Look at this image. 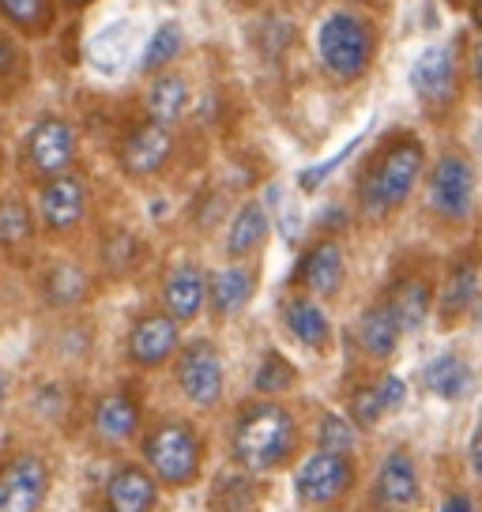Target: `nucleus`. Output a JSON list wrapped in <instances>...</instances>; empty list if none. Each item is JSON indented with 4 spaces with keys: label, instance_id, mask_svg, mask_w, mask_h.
Listing matches in <instances>:
<instances>
[{
    "label": "nucleus",
    "instance_id": "f257e3e1",
    "mask_svg": "<svg viewBox=\"0 0 482 512\" xmlns=\"http://www.w3.org/2000/svg\"><path fill=\"white\" fill-rule=\"evenodd\" d=\"M298 422L283 403L257 400L241 407L230 430V456L245 471H275L294 456Z\"/></svg>",
    "mask_w": 482,
    "mask_h": 512
},
{
    "label": "nucleus",
    "instance_id": "f03ea898",
    "mask_svg": "<svg viewBox=\"0 0 482 512\" xmlns=\"http://www.w3.org/2000/svg\"><path fill=\"white\" fill-rule=\"evenodd\" d=\"M422 162L426 151L415 136H396L381 147V155L366 166V174L358 181V200L362 211L370 219H381L388 211H396L400 204H407V196L415 192L418 177H422Z\"/></svg>",
    "mask_w": 482,
    "mask_h": 512
},
{
    "label": "nucleus",
    "instance_id": "7ed1b4c3",
    "mask_svg": "<svg viewBox=\"0 0 482 512\" xmlns=\"http://www.w3.org/2000/svg\"><path fill=\"white\" fill-rule=\"evenodd\" d=\"M144 467L159 479V486H193L200 479L204 445L185 418H162L140 441Z\"/></svg>",
    "mask_w": 482,
    "mask_h": 512
},
{
    "label": "nucleus",
    "instance_id": "20e7f679",
    "mask_svg": "<svg viewBox=\"0 0 482 512\" xmlns=\"http://www.w3.org/2000/svg\"><path fill=\"white\" fill-rule=\"evenodd\" d=\"M373 49H377V38H373V27L362 16H354V12L324 16L321 31H317V57H321L328 76H336L343 83L366 76Z\"/></svg>",
    "mask_w": 482,
    "mask_h": 512
},
{
    "label": "nucleus",
    "instance_id": "39448f33",
    "mask_svg": "<svg viewBox=\"0 0 482 512\" xmlns=\"http://www.w3.org/2000/svg\"><path fill=\"white\" fill-rule=\"evenodd\" d=\"M354 486V464L351 452H332V448H317L309 452L298 475H294V490L298 501L309 509H324V505H336L351 494Z\"/></svg>",
    "mask_w": 482,
    "mask_h": 512
},
{
    "label": "nucleus",
    "instance_id": "423d86ee",
    "mask_svg": "<svg viewBox=\"0 0 482 512\" xmlns=\"http://www.w3.org/2000/svg\"><path fill=\"white\" fill-rule=\"evenodd\" d=\"M174 377L177 388L185 392V400L193 407H215L223 400L226 388V369H223V354L211 339H193L185 343L181 354L174 362Z\"/></svg>",
    "mask_w": 482,
    "mask_h": 512
},
{
    "label": "nucleus",
    "instance_id": "0eeeda50",
    "mask_svg": "<svg viewBox=\"0 0 482 512\" xmlns=\"http://www.w3.org/2000/svg\"><path fill=\"white\" fill-rule=\"evenodd\" d=\"M475 185H479L475 166L464 155L437 159L430 185H426V196H430V208H434L437 219H445V223H467L471 211H475Z\"/></svg>",
    "mask_w": 482,
    "mask_h": 512
},
{
    "label": "nucleus",
    "instance_id": "6e6552de",
    "mask_svg": "<svg viewBox=\"0 0 482 512\" xmlns=\"http://www.w3.org/2000/svg\"><path fill=\"white\" fill-rule=\"evenodd\" d=\"M76 159V132L65 117L46 113L38 117L27 132V144H23V162L34 177H57L68 174V166Z\"/></svg>",
    "mask_w": 482,
    "mask_h": 512
},
{
    "label": "nucleus",
    "instance_id": "1a4fd4ad",
    "mask_svg": "<svg viewBox=\"0 0 482 512\" xmlns=\"http://www.w3.org/2000/svg\"><path fill=\"white\" fill-rule=\"evenodd\" d=\"M49 497L46 460L23 448L0 467V512H42Z\"/></svg>",
    "mask_w": 482,
    "mask_h": 512
},
{
    "label": "nucleus",
    "instance_id": "9d476101",
    "mask_svg": "<svg viewBox=\"0 0 482 512\" xmlns=\"http://www.w3.org/2000/svg\"><path fill=\"white\" fill-rule=\"evenodd\" d=\"M422 497L418 464L407 448H392L377 475H373V509L377 512H411Z\"/></svg>",
    "mask_w": 482,
    "mask_h": 512
},
{
    "label": "nucleus",
    "instance_id": "9b49d317",
    "mask_svg": "<svg viewBox=\"0 0 482 512\" xmlns=\"http://www.w3.org/2000/svg\"><path fill=\"white\" fill-rule=\"evenodd\" d=\"M181 324L170 313H144L129 332V362L140 369H159L177 354Z\"/></svg>",
    "mask_w": 482,
    "mask_h": 512
},
{
    "label": "nucleus",
    "instance_id": "f8f14e48",
    "mask_svg": "<svg viewBox=\"0 0 482 512\" xmlns=\"http://www.w3.org/2000/svg\"><path fill=\"white\" fill-rule=\"evenodd\" d=\"M170 155H174V132H170V125H162V121L136 125L125 136V144H121V166L132 177L159 174Z\"/></svg>",
    "mask_w": 482,
    "mask_h": 512
},
{
    "label": "nucleus",
    "instance_id": "ddd939ff",
    "mask_svg": "<svg viewBox=\"0 0 482 512\" xmlns=\"http://www.w3.org/2000/svg\"><path fill=\"white\" fill-rule=\"evenodd\" d=\"M83 211H87V185L76 174L46 177L42 196H38V215L46 230L53 234H68L72 226H80Z\"/></svg>",
    "mask_w": 482,
    "mask_h": 512
},
{
    "label": "nucleus",
    "instance_id": "4468645a",
    "mask_svg": "<svg viewBox=\"0 0 482 512\" xmlns=\"http://www.w3.org/2000/svg\"><path fill=\"white\" fill-rule=\"evenodd\" d=\"M411 87L418 102L445 106L456 95V57L449 46H426L411 64Z\"/></svg>",
    "mask_w": 482,
    "mask_h": 512
},
{
    "label": "nucleus",
    "instance_id": "2eb2a0df",
    "mask_svg": "<svg viewBox=\"0 0 482 512\" xmlns=\"http://www.w3.org/2000/svg\"><path fill=\"white\" fill-rule=\"evenodd\" d=\"M159 505V479L144 464L113 467L106 482V512H151Z\"/></svg>",
    "mask_w": 482,
    "mask_h": 512
},
{
    "label": "nucleus",
    "instance_id": "dca6fc26",
    "mask_svg": "<svg viewBox=\"0 0 482 512\" xmlns=\"http://www.w3.org/2000/svg\"><path fill=\"white\" fill-rule=\"evenodd\" d=\"M475 302H479V256L460 253L449 264L441 294H437V317L445 320V324H452V320L464 317Z\"/></svg>",
    "mask_w": 482,
    "mask_h": 512
},
{
    "label": "nucleus",
    "instance_id": "f3484780",
    "mask_svg": "<svg viewBox=\"0 0 482 512\" xmlns=\"http://www.w3.org/2000/svg\"><path fill=\"white\" fill-rule=\"evenodd\" d=\"M204 302H208V275L196 264H177L162 283V309L177 324H189L204 313Z\"/></svg>",
    "mask_w": 482,
    "mask_h": 512
},
{
    "label": "nucleus",
    "instance_id": "a211bd4d",
    "mask_svg": "<svg viewBox=\"0 0 482 512\" xmlns=\"http://www.w3.org/2000/svg\"><path fill=\"white\" fill-rule=\"evenodd\" d=\"M343 275H347V260H343V249L339 241H317L302 264H298V283L313 294V298H332L343 287Z\"/></svg>",
    "mask_w": 482,
    "mask_h": 512
},
{
    "label": "nucleus",
    "instance_id": "6ab92c4d",
    "mask_svg": "<svg viewBox=\"0 0 482 512\" xmlns=\"http://www.w3.org/2000/svg\"><path fill=\"white\" fill-rule=\"evenodd\" d=\"M95 437L102 445H125L140 430V407L129 392H106L95 403Z\"/></svg>",
    "mask_w": 482,
    "mask_h": 512
},
{
    "label": "nucleus",
    "instance_id": "aec40b11",
    "mask_svg": "<svg viewBox=\"0 0 482 512\" xmlns=\"http://www.w3.org/2000/svg\"><path fill=\"white\" fill-rule=\"evenodd\" d=\"M400 320H396V313H392V305L388 302H373L362 317H358V324H354V339H358V347L370 354V358H377V362H385V358H392L396 354V347H400Z\"/></svg>",
    "mask_w": 482,
    "mask_h": 512
},
{
    "label": "nucleus",
    "instance_id": "412c9836",
    "mask_svg": "<svg viewBox=\"0 0 482 512\" xmlns=\"http://www.w3.org/2000/svg\"><path fill=\"white\" fill-rule=\"evenodd\" d=\"M283 324H287L290 336L298 339L302 347H309V351H324L332 343V320L321 309V302H313L306 294L287 298V305H283Z\"/></svg>",
    "mask_w": 482,
    "mask_h": 512
},
{
    "label": "nucleus",
    "instance_id": "4be33fe9",
    "mask_svg": "<svg viewBox=\"0 0 482 512\" xmlns=\"http://www.w3.org/2000/svg\"><path fill=\"white\" fill-rule=\"evenodd\" d=\"M253 294H257V272L245 268V264H230V268L211 275L208 283L211 313L215 317H234V313H241Z\"/></svg>",
    "mask_w": 482,
    "mask_h": 512
},
{
    "label": "nucleus",
    "instance_id": "5701e85b",
    "mask_svg": "<svg viewBox=\"0 0 482 512\" xmlns=\"http://www.w3.org/2000/svg\"><path fill=\"white\" fill-rule=\"evenodd\" d=\"M385 302L392 305V313H396L403 332H415V328L426 324L430 309H434V287L422 275H403L400 283L388 290Z\"/></svg>",
    "mask_w": 482,
    "mask_h": 512
},
{
    "label": "nucleus",
    "instance_id": "b1692460",
    "mask_svg": "<svg viewBox=\"0 0 482 512\" xmlns=\"http://www.w3.org/2000/svg\"><path fill=\"white\" fill-rule=\"evenodd\" d=\"M422 384L441 400H464L471 392V362L460 354H437L422 369Z\"/></svg>",
    "mask_w": 482,
    "mask_h": 512
},
{
    "label": "nucleus",
    "instance_id": "393cba45",
    "mask_svg": "<svg viewBox=\"0 0 482 512\" xmlns=\"http://www.w3.org/2000/svg\"><path fill=\"white\" fill-rule=\"evenodd\" d=\"M268 238V211L260 204H245V208L234 215V223L226 230V253L241 260V256L257 253L260 245Z\"/></svg>",
    "mask_w": 482,
    "mask_h": 512
},
{
    "label": "nucleus",
    "instance_id": "a878e982",
    "mask_svg": "<svg viewBox=\"0 0 482 512\" xmlns=\"http://www.w3.org/2000/svg\"><path fill=\"white\" fill-rule=\"evenodd\" d=\"M144 106L151 113V121H162V125H174L177 117L189 106V83L181 76H159V80L147 87Z\"/></svg>",
    "mask_w": 482,
    "mask_h": 512
},
{
    "label": "nucleus",
    "instance_id": "bb28decb",
    "mask_svg": "<svg viewBox=\"0 0 482 512\" xmlns=\"http://www.w3.org/2000/svg\"><path fill=\"white\" fill-rule=\"evenodd\" d=\"M87 290H91V283H87V272H83V268H76V264H57V268H49V275H46L49 305H61V309L80 305L83 298H87Z\"/></svg>",
    "mask_w": 482,
    "mask_h": 512
},
{
    "label": "nucleus",
    "instance_id": "cd10ccee",
    "mask_svg": "<svg viewBox=\"0 0 482 512\" xmlns=\"http://www.w3.org/2000/svg\"><path fill=\"white\" fill-rule=\"evenodd\" d=\"M34 238V215L23 200H0V245L23 249Z\"/></svg>",
    "mask_w": 482,
    "mask_h": 512
},
{
    "label": "nucleus",
    "instance_id": "c85d7f7f",
    "mask_svg": "<svg viewBox=\"0 0 482 512\" xmlns=\"http://www.w3.org/2000/svg\"><path fill=\"white\" fill-rule=\"evenodd\" d=\"M0 16L23 34H42L53 19V0H0Z\"/></svg>",
    "mask_w": 482,
    "mask_h": 512
},
{
    "label": "nucleus",
    "instance_id": "c756f323",
    "mask_svg": "<svg viewBox=\"0 0 482 512\" xmlns=\"http://www.w3.org/2000/svg\"><path fill=\"white\" fill-rule=\"evenodd\" d=\"M211 505H215V512H253L257 509V486L249 482V475H223L215 482Z\"/></svg>",
    "mask_w": 482,
    "mask_h": 512
},
{
    "label": "nucleus",
    "instance_id": "7c9ffc66",
    "mask_svg": "<svg viewBox=\"0 0 482 512\" xmlns=\"http://www.w3.org/2000/svg\"><path fill=\"white\" fill-rule=\"evenodd\" d=\"M185 46V31L177 23H162L159 31L151 34V42L144 49V68L147 72H162L166 64L177 61V53Z\"/></svg>",
    "mask_w": 482,
    "mask_h": 512
},
{
    "label": "nucleus",
    "instance_id": "2f4dec72",
    "mask_svg": "<svg viewBox=\"0 0 482 512\" xmlns=\"http://www.w3.org/2000/svg\"><path fill=\"white\" fill-rule=\"evenodd\" d=\"M294 381H298V373H294V366H290L283 354H264V362L253 373V392H260V396H279V392L294 388Z\"/></svg>",
    "mask_w": 482,
    "mask_h": 512
},
{
    "label": "nucleus",
    "instance_id": "473e14b6",
    "mask_svg": "<svg viewBox=\"0 0 482 512\" xmlns=\"http://www.w3.org/2000/svg\"><path fill=\"white\" fill-rule=\"evenodd\" d=\"M347 411H351L354 426H362V430L377 426V422H381V415H388L385 396H381V384H362V388H354Z\"/></svg>",
    "mask_w": 482,
    "mask_h": 512
},
{
    "label": "nucleus",
    "instance_id": "72a5a7b5",
    "mask_svg": "<svg viewBox=\"0 0 482 512\" xmlns=\"http://www.w3.org/2000/svg\"><path fill=\"white\" fill-rule=\"evenodd\" d=\"M358 433H354V422L343 415H324L321 430H317V448H332V452H351Z\"/></svg>",
    "mask_w": 482,
    "mask_h": 512
},
{
    "label": "nucleus",
    "instance_id": "f704fd0d",
    "mask_svg": "<svg viewBox=\"0 0 482 512\" xmlns=\"http://www.w3.org/2000/svg\"><path fill=\"white\" fill-rule=\"evenodd\" d=\"M27 80V61H23V49L16 46L12 34L0 31V87H19Z\"/></svg>",
    "mask_w": 482,
    "mask_h": 512
},
{
    "label": "nucleus",
    "instance_id": "c9c22d12",
    "mask_svg": "<svg viewBox=\"0 0 482 512\" xmlns=\"http://www.w3.org/2000/svg\"><path fill=\"white\" fill-rule=\"evenodd\" d=\"M132 238L129 234H117L113 241H106V268H110L113 275H125L132 268Z\"/></svg>",
    "mask_w": 482,
    "mask_h": 512
},
{
    "label": "nucleus",
    "instance_id": "e433bc0d",
    "mask_svg": "<svg viewBox=\"0 0 482 512\" xmlns=\"http://www.w3.org/2000/svg\"><path fill=\"white\" fill-rule=\"evenodd\" d=\"M354 147H358V140H351V144L343 147L339 155H332V159L321 162V166H309V170H302V174H298V185H302V189H306V192H313V189H317V185H321V181H324V177H328V174H332V170H336L339 162H343V159H347V155H351Z\"/></svg>",
    "mask_w": 482,
    "mask_h": 512
},
{
    "label": "nucleus",
    "instance_id": "4c0bfd02",
    "mask_svg": "<svg viewBox=\"0 0 482 512\" xmlns=\"http://www.w3.org/2000/svg\"><path fill=\"white\" fill-rule=\"evenodd\" d=\"M381 396H385V407L388 411H396V407H400L403 403V396H407V392H403V381L400 377H392V373H388V377H381Z\"/></svg>",
    "mask_w": 482,
    "mask_h": 512
},
{
    "label": "nucleus",
    "instance_id": "58836bf2",
    "mask_svg": "<svg viewBox=\"0 0 482 512\" xmlns=\"http://www.w3.org/2000/svg\"><path fill=\"white\" fill-rule=\"evenodd\" d=\"M437 512H475V497L467 494V490H452V494L437 505Z\"/></svg>",
    "mask_w": 482,
    "mask_h": 512
},
{
    "label": "nucleus",
    "instance_id": "ea45409f",
    "mask_svg": "<svg viewBox=\"0 0 482 512\" xmlns=\"http://www.w3.org/2000/svg\"><path fill=\"white\" fill-rule=\"evenodd\" d=\"M467 456H471V471H475V479H479V486H482V426L475 430V437H471Z\"/></svg>",
    "mask_w": 482,
    "mask_h": 512
},
{
    "label": "nucleus",
    "instance_id": "a19ab883",
    "mask_svg": "<svg viewBox=\"0 0 482 512\" xmlns=\"http://www.w3.org/2000/svg\"><path fill=\"white\" fill-rule=\"evenodd\" d=\"M471 68H475V80H479V87H482V42L475 46V57H471Z\"/></svg>",
    "mask_w": 482,
    "mask_h": 512
},
{
    "label": "nucleus",
    "instance_id": "79ce46f5",
    "mask_svg": "<svg viewBox=\"0 0 482 512\" xmlns=\"http://www.w3.org/2000/svg\"><path fill=\"white\" fill-rule=\"evenodd\" d=\"M471 16H475V27L482 31V0H475V8H471Z\"/></svg>",
    "mask_w": 482,
    "mask_h": 512
},
{
    "label": "nucleus",
    "instance_id": "37998d69",
    "mask_svg": "<svg viewBox=\"0 0 482 512\" xmlns=\"http://www.w3.org/2000/svg\"><path fill=\"white\" fill-rule=\"evenodd\" d=\"M0 407H4V373H0Z\"/></svg>",
    "mask_w": 482,
    "mask_h": 512
},
{
    "label": "nucleus",
    "instance_id": "c03bdc74",
    "mask_svg": "<svg viewBox=\"0 0 482 512\" xmlns=\"http://www.w3.org/2000/svg\"><path fill=\"white\" fill-rule=\"evenodd\" d=\"M76 4H91V0H76Z\"/></svg>",
    "mask_w": 482,
    "mask_h": 512
}]
</instances>
